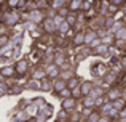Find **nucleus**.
Returning <instances> with one entry per match:
<instances>
[{
  "instance_id": "obj_1",
  "label": "nucleus",
  "mask_w": 126,
  "mask_h": 122,
  "mask_svg": "<svg viewBox=\"0 0 126 122\" xmlns=\"http://www.w3.org/2000/svg\"><path fill=\"white\" fill-rule=\"evenodd\" d=\"M19 21H21V15H19V11H16V10H10V11H6L5 16H3V23L8 24V26H13Z\"/></svg>"
},
{
  "instance_id": "obj_2",
  "label": "nucleus",
  "mask_w": 126,
  "mask_h": 122,
  "mask_svg": "<svg viewBox=\"0 0 126 122\" xmlns=\"http://www.w3.org/2000/svg\"><path fill=\"white\" fill-rule=\"evenodd\" d=\"M45 72H46V77L48 79H59V74H61V69L58 68L56 64H49L45 68Z\"/></svg>"
},
{
  "instance_id": "obj_3",
  "label": "nucleus",
  "mask_w": 126,
  "mask_h": 122,
  "mask_svg": "<svg viewBox=\"0 0 126 122\" xmlns=\"http://www.w3.org/2000/svg\"><path fill=\"white\" fill-rule=\"evenodd\" d=\"M27 18H29V21H34V23H43V21H45V18H43V13L40 11V10H32V11L31 13H29V15H27Z\"/></svg>"
},
{
  "instance_id": "obj_4",
  "label": "nucleus",
  "mask_w": 126,
  "mask_h": 122,
  "mask_svg": "<svg viewBox=\"0 0 126 122\" xmlns=\"http://www.w3.org/2000/svg\"><path fill=\"white\" fill-rule=\"evenodd\" d=\"M27 69H29V64H27L26 60H19L18 63H16V66H15L16 74H19V75H24L26 72H27Z\"/></svg>"
},
{
  "instance_id": "obj_5",
  "label": "nucleus",
  "mask_w": 126,
  "mask_h": 122,
  "mask_svg": "<svg viewBox=\"0 0 126 122\" xmlns=\"http://www.w3.org/2000/svg\"><path fill=\"white\" fill-rule=\"evenodd\" d=\"M120 95H121V90H120V88H117V87H112L110 90L107 92V95H105V97L109 98V101H110V103H113V101L120 100Z\"/></svg>"
},
{
  "instance_id": "obj_6",
  "label": "nucleus",
  "mask_w": 126,
  "mask_h": 122,
  "mask_svg": "<svg viewBox=\"0 0 126 122\" xmlns=\"http://www.w3.org/2000/svg\"><path fill=\"white\" fill-rule=\"evenodd\" d=\"M65 88H67V80H64V79H56V80L53 82V90H54L56 93H61Z\"/></svg>"
},
{
  "instance_id": "obj_7",
  "label": "nucleus",
  "mask_w": 126,
  "mask_h": 122,
  "mask_svg": "<svg viewBox=\"0 0 126 122\" xmlns=\"http://www.w3.org/2000/svg\"><path fill=\"white\" fill-rule=\"evenodd\" d=\"M43 29H45L48 34H53V32L56 31V26H54V23H53L51 18H45V21H43Z\"/></svg>"
},
{
  "instance_id": "obj_8",
  "label": "nucleus",
  "mask_w": 126,
  "mask_h": 122,
  "mask_svg": "<svg viewBox=\"0 0 126 122\" xmlns=\"http://www.w3.org/2000/svg\"><path fill=\"white\" fill-rule=\"evenodd\" d=\"M81 0H72V2H67V10L72 13L78 11V10H81Z\"/></svg>"
},
{
  "instance_id": "obj_9",
  "label": "nucleus",
  "mask_w": 126,
  "mask_h": 122,
  "mask_svg": "<svg viewBox=\"0 0 126 122\" xmlns=\"http://www.w3.org/2000/svg\"><path fill=\"white\" fill-rule=\"evenodd\" d=\"M15 66H5V68L0 69V74L3 75V79H8V77H13L15 75Z\"/></svg>"
},
{
  "instance_id": "obj_10",
  "label": "nucleus",
  "mask_w": 126,
  "mask_h": 122,
  "mask_svg": "<svg viewBox=\"0 0 126 122\" xmlns=\"http://www.w3.org/2000/svg\"><path fill=\"white\" fill-rule=\"evenodd\" d=\"M96 39H99V34H96L94 31H88V32H85V45H91L93 42L96 40Z\"/></svg>"
},
{
  "instance_id": "obj_11",
  "label": "nucleus",
  "mask_w": 126,
  "mask_h": 122,
  "mask_svg": "<svg viewBox=\"0 0 126 122\" xmlns=\"http://www.w3.org/2000/svg\"><path fill=\"white\" fill-rule=\"evenodd\" d=\"M53 64H56L58 68L64 66L65 64V55L62 53V51H58V53L54 55V61H53Z\"/></svg>"
},
{
  "instance_id": "obj_12",
  "label": "nucleus",
  "mask_w": 126,
  "mask_h": 122,
  "mask_svg": "<svg viewBox=\"0 0 126 122\" xmlns=\"http://www.w3.org/2000/svg\"><path fill=\"white\" fill-rule=\"evenodd\" d=\"M93 84L91 82H83V84L80 85V92H81V95H83V97H88L89 93H91V90H93Z\"/></svg>"
},
{
  "instance_id": "obj_13",
  "label": "nucleus",
  "mask_w": 126,
  "mask_h": 122,
  "mask_svg": "<svg viewBox=\"0 0 126 122\" xmlns=\"http://www.w3.org/2000/svg\"><path fill=\"white\" fill-rule=\"evenodd\" d=\"M96 106V100L91 97H85L83 98V108L85 109H93V108Z\"/></svg>"
},
{
  "instance_id": "obj_14",
  "label": "nucleus",
  "mask_w": 126,
  "mask_h": 122,
  "mask_svg": "<svg viewBox=\"0 0 126 122\" xmlns=\"http://www.w3.org/2000/svg\"><path fill=\"white\" fill-rule=\"evenodd\" d=\"M85 44V32H77L74 37V45L75 47H80Z\"/></svg>"
},
{
  "instance_id": "obj_15",
  "label": "nucleus",
  "mask_w": 126,
  "mask_h": 122,
  "mask_svg": "<svg viewBox=\"0 0 126 122\" xmlns=\"http://www.w3.org/2000/svg\"><path fill=\"white\" fill-rule=\"evenodd\" d=\"M62 108L65 111H70L75 108V100L74 98H67V100H62Z\"/></svg>"
},
{
  "instance_id": "obj_16",
  "label": "nucleus",
  "mask_w": 126,
  "mask_h": 122,
  "mask_svg": "<svg viewBox=\"0 0 126 122\" xmlns=\"http://www.w3.org/2000/svg\"><path fill=\"white\" fill-rule=\"evenodd\" d=\"M78 87H80V82H78L77 77H70V79L67 80V88H69L70 92L75 90V88H78Z\"/></svg>"
},
{
  "instance_id": "obj_17",
  "label": "nucleus",
  "mask_w": 126,
  "mask_h": 122,
  "mask_svg": "<svg viewBox=\"0 0 126 122\" xmlns=\"http://www.w3.org/2000/svg\"><path fill=\"white\" fill-rule=\"evenodd\" d=\"M48 5L54 10H61L62 6H67V3L62 2V0H53V2H48Z\"/></svg>"
},
{
  "instance_id": "obj_18",
  "label": "nucleus",
  "mask_w": 126,
  "mask_h": 122,
  "mask_svg": "<svg viewBox=\"0 0 126 122\" xmlns=\"http://www.w3.org/2000/svg\"><path fill=\"white\" fill-rule=\"evenodd\" d=\"M107 51H109V45L107 44H102V45H99V47L94 50V53L96 55H105Z\"/></svg>"
},
{
  "instance_id": "obj_19",
  "label": "nucleus",
  "mask_w": 126,
  "mask_h": 122,
  "mask_svg": "<svg viewBox=\"0 0 126 122\" xmlns=\"http://www.w3.org/2000/svg\"><path fill=\"white\" fill-rule=\"evenodd\" d=\"M112 104H113V109H117L118 113H120L121 109H125V108H126V106H125V101L121 100V98H120V100H117V101H113Z\"/></svg>"
},
{
  "instance_id": "obj_20",
  "label": "nucleus",
  "mask_w": 126,
  "mask_h": 122,
  "mask_svg": "<svg viewBox=\"0 0 126 122\" xmlns=\"http://www.w3.org/2000/svg\"><path fill=\"white\" fill-rule=\"evenodd\" d=\"M69 29H70V26H69V23H67V21H64V23H62V24H61V26L58 27V31L61 32L62 35H65V34L69 32Z\"/></svg>"
},
{
  "instance_id": "obj_21",
  "label": "nucleus",
  "mask_w": 126,
  "mask_h": 122,
  "mask_svg": "<svg viewBox=\"0 0 126 122\" xmlns=\"http://www.w3.org/2000/svg\"><path fill=\"white\" fill-rule=\"evenodd\" d=\"M101 116H102L101 113H96V111H93V113H91V116L88 117V122H99Z\"/></svg>"
},
{
  "instance_id": "obj_22",
  "label": "nucleus",
  "mask_w": 126,
  "mask_h": 122,
  "mask_svg": "<svg viewBox=\"0 0 126 122\" xmlns=\"http://www.w3.org/2000/svg\"><path fill=\"white\" fill-rule=\"evenodd\" d=\"M115 39H117V40H126V27H123V29H120V31L117 32V34H115Z\"/></svg>"
},
{
  "instance_id": "obj_23",
  "label": "nucleus",
  "mask_w": 126,
  "mask_h": 122,
  "mask_svg": "<svg viewBox=\"0 0 126 122\" xmlns=\"http://www.w3.org/2000/svg\"><path fill=\"white\" fill-rule=\"evenodd\" d=\"M64 21H65V19L62 18V16H59V15H56L54 18H53V23H54V26H56V31H58V27H59V26H61Z\"/></svg>"
},
{
  "instance_id": "obj_24",
  "label": "nucleus",
  "mask_w": 126,
  "mask_h": 122,
  "mask_svg": "<svg viewBox=\"0 0 126 122\" xmlns=\"http://www.w3.org/2000/svg\"><path fill=\"white\" fill-rule=\"evenodd\" d=\"M45 75H46V72H45V69H37V71H35V74H34V79H35V80H37V79H43V77H45Z\"/></svg>"
},
{
  "instance_id": "obj_25",
  "label": "nucleus",
  "mask_w": 126,
  "mask_h": 122,
  "mask_svg": "<svg viewBox=\"0 0 126 122\" xmlns=\"http://www.w3.org/2000/svg\"><path fill=\"white\" fill-rule=\"evenodd\" d=\"M40 88H42V90H45V92H49L53 87H51V84H49L48 80H43L42 84H40Z\"/></svg>"
},
{
  "instance_id": "obj_26",
  "label": "nucleus",
  "mask_w": 126,
  "mask_h": 122,
  "mask_svg": "<svg viewBox=\"0 0 126 122\" xmlns=\"http://www.w3.org/2000/svg\"><path fill=\"white\" fill-rule=\"evenodd\" d=\"M59 95H61V97L64 98V100H67V98H72V92L69 90V88H65V90H62V92H61Z\"/></svg>"
},
{
  "instance_id": "obj_27",
  "label": "nucleus",
  "mask_w": 126,
  "mask_h": 122,
  "mask_svg": "<svg viewBox=\"0 0 126 122\" xmlns=\"http://www.w3.org/2000/svg\"><path fill=\"white\" fill-rule=\"evenodd\" d=\"M8 35H5V34H0V47H5L6 44H8Z\"/></svg>"
},
{
  "instance_id": "obj_28",
  "label": "nucleus",
  "mask_w": 126,
  "mask_h": 122,
  "mask_svg": "<svg viewBox=\"0 0 126 122\" xmlns=\"http://www.w3.org/2000/svg\"><path fill=\"white\" fill-rule=\"evenodd\" d=\"M65 21L69 23V26H74V24H75V21H77V18H75V15L72 13V15H69L67 18H65Z\"/></svg>"
},
{
  "instance_id": "obj_29",
  "label": "nucleus",
  "mask_w": 126,
  "mask_h": 122,
  "mask_svg": "<svg viewBox=\"0 0 126 122\" xmlns=\"http://www.w3.org/2000/svg\"><path fill=\"white\" fill-rule=\"evenodd\" d=\"M99 45H102V39H101V37H99V39H96V40H94V42H93V44H91V45H89V47H91V48H93V50H96V48H97V47H99Z\"/></svg>"
},
{
  "instance_id": "obj_30",
  "label": "nucleus",
  "mask_w": 126,
  "mask_h": 122,
  "mask_svg": "<svg viewBox=\"0 0 126 122\" xmlns=\"http://www.w3.org/2000/svg\"><path fill=\"white\" fill-rule=\"evenodd\" d=\"M93 5H94L93 2H89V0H86V2H83V3H81V10H85V11H86V10H89V8H91Z\"/></svg>"
},
{
  "instance_id": "obj_31",
  "label": "nucleus",
  "mask_w": 126,
  "mask_h": 122,
  "mask_svg": "<svg viewBox=\"0 0 126 122\" xmlns=\"http://www.w3.org/2000/svg\"><path fill=\"white\" fill-rule=\"evenodd\" d=\"M6 5H8V6H11V8L15 10L16 6H19V2H18V0H8V2H6Z\"/></svg>"
},
{
  "instance_id": "obj_32",
  "label": "nucleus",
  "mask_w": 126,
  "mask_h": 122,
  "mask_svg": "<svg viewBox=\"0 0 126 122\" xmlns=\"http://www.w3.org/2000/svg\"><path fill=\"white\" fill-rule=\"evenodd\" d=\"M77 97H81V92H80V87L78 88H75V90H72V98H77Z\"/></svg>"
},
{
  "instance_id": "obj_33",
  "label": "nucleus",
  "mask_w": 126,
  "mask_h": 122,
  "mask_svg": "<svg viewBox=\"0 0 126 122\" xmlns=\"http://www.w3.org/2000/svg\"><path fill=\"white\" fill-rule=\"evenodd\" d=\"M38 87H40V82H37V80L29 82V88H38Z\"/></svg>"
},
{
  "instance_id": "obj_34",
  "label": "nucleus",
  "mask_w": 126,
  "mask_h": 122,
  "mask_svg": "<svg viewBox=\"0 0 126 122\" xmlns=\"http://www.w3.org/2000/svg\"><path fill=\"white\" fill-rule=\"evenodd\" d=\"M102 104H105L104 97H101V98H97V100H96V106H102Z\"/></svg>"
},
{
  "instance_id": "obj_35",
  "label": "nucleus",
  "mask_w": 126,
  "mask_h": 122,
  "mask_svg": "<svg viewBox=\"0 0 126 122\" xmlns=\"http://www.w3.org/2000/svg\"><path fill=\"white\" fill-rule=\"evenodd\" d=\"M118 116H120V119H126V108H125V109H121L120 113H118Z\"/></svg>"
},
{
  "instance_id": "obj_36",
  "label": "nucleus",
  "mask_w": 126,
  "mask_h": 122,
  "mask_svg": "<svg viewBox=\"0 0 126 122\" xmlns=\"http://www.w3.org/2000/svg\"><path fill=\"white\" fill-rule=\"evenodd\" d=\"M99 122H110V117H105V116H101Z\"/></svg>"
},
{
  "instance_id": "obj_37",
  "label": "nucleus",
  "mask_w": 126,
  "mask_h": 122,
  "mask_svg": "<svg viewBox=\"0 0 126 122\" xmlns=\"http://www.w3.org/2000/svg\"><path fill=\"white\" fill-rule=\"evenodd\" d=\"M64 117H65V119H67V114H65V113H61V114H59V121H62V119H64Z\"/></svg>"
},
{
  "instance_id": "obj_38",
  "label": "nucleus",
  "mask_w": 126,
  "mask_h": 122,
  "mask_svg": "<svg viewBox=\"0 0 126 122\" xmlns=\"http://www.w3.org/2000/svg\"><path fill=\"white\" fill-rule=\"evenodd\" d=\"M3 16H5V13H3V11H2V10H0V23H2V21H3Z\"/></svg>"
},
{
  "instance_id": "obj_39",
  "label": "nucleus",
  "mask_w": 126,
  "mask_h": 122,
  "mask_svg": "<svg viewBox=\"0 0 126 122\" xmlns=\"http://www.w3.org/2000/svg\"><path fill=\"white\" fill-rule=\"evenodd\" d=\"M117 122H126V119H120V117H118V121Z\"/></svg>"
},
{
  "instance_id": "obj_40",
  "label": "nucleus",
  "mask_w": 126,
  "mask_h": 122,
  "mask_svg": "<svg viewBox=\"0 0 126 122\" xmlns=\"http://www.w3.org/2000/svg\"><path fill=\"white\" fill-rule=\"evenodd\" d=\"M2 82H3V75L0 74V84H2Z\"/></svg>"
}]
</instances>
